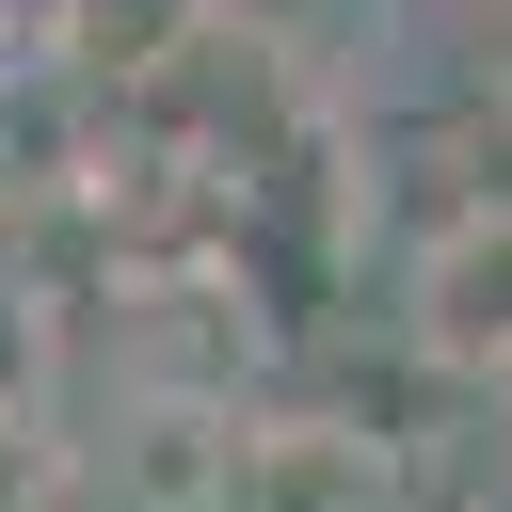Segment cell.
Returning a JSON list of instances; mask_svg holds the SVG:
<instances>
[{"label": "cell", "instance_id": "7a4b0ae2", "mask_svg": "<svg viewBox=\"0 0 512 512\" xmlns=\"http://www.w3.org/2000/svg\"><path fill=\"white\" fill-rule=\"evenodd\" d=\"M192 512H384V432L368 416H304V400H240Z\"/></svg>", "mask_w": 512, "mask_h": 512}, {"label": "cell", "instance_id": "6da1fadb", "mask_svg": "<svg viewBox=\"0 0 512 512\" xmlns=\"http://www.w3.org/2000/svg\"><path fill=\"white\" fill-rule=\"evenodd\" d=\"M400 352H416L432 384H512V176H480V192L416 240V272H400Z\"/></svg>", "mask_w": 512, "mask_h": 512}, {"label": "cell", "instance_id": "277c9868", "mask_svg": "<svg viewBox=\"0 0 512 512\" xmlns=\"http://www.w3.org/2000/svg\"><path fill=\"white\" fill-rule=\"evenodd\" d=\"M64 400V304L16 272V240H0V416H48Z\"/></svg>", "mask_w": 512, "mask_h": 512}, {"label": "cell", "instance_id": "52a82bcc", "mask_svg": "<svg viewBox=\"0 0 512 512\" xmlns=\"http://www.w3.org/2000/svg\"><path fill=\"white\" fill-rule=\"evenodd\" d=\"M496 432H512V384H496Z\"/></svg>", "mask_w": 512, "mask_h": 512}, {"label": "cell", "instance_id": "3957f363", "mask_svg": "<svg viewBox=\"0 0 512 512\" xmlns=\"http://www.w3.org/2000/svg\"><path fill=\"white\" fill-rule=\"evenodd\" d=\"M192 16H208V0H48V16H32V64H48L64 96H128Z\"/></svg>", "mask_w": 512, "mask_h": 512}, {"label": "cell", "instance_id": "5b68a950", "mask_svg": "<svg viewBox=\"0 0 512 512\" xmlns=\"http://www.w3.org/2000/svg\"><path fill=\"white\" fill-rule=\"evenodd\" d=\"M464 32H480V96L512 112V0H464Z\"/></svg>", "mask_w": 512, "mask_h": 512}, {"label": "cell", "instance_id": "8992f818", "mask_svg": "<svg viewBox=\"0 0 512 512\" xmlns=\"http://www.w3.org/2000/svg\"><path fill=\"white\" fill-rule=\"evenodd\" d=\"M32 80H48V64H32V32L0 16V128H16V96H32Z\"/></svg>", "mask_w": 512, "mask_h": 512}]
</instances>
